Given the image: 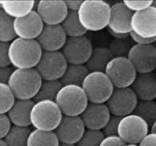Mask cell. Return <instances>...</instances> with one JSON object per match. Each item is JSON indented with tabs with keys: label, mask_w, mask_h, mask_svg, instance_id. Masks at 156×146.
Here are the masks:
<instances>
[{
	"label": "cell",
	"mask_w": 156,
	"mask_h": 146,
	"mask_svg": "<svg viewBox=\"0 0 156 146\" xmlns=\"http://www.w3.org/2000/svg\"><path fill=\"white\" fill-rule=\"evenodd\" d=\"M14 68L11 65L0 68V83L8 85Z\"/></svg>",
	"instance_id": "39"
},
{
	"label": "cell",
	"mask_w": 156,
	"mask_h": 146,
	"mask_svg": "<svg viewBox=\"0 0 156 146\" xmlns=\"http://www.w3.org/2000/svg\"><path fill=\"white\" fill-rule=\"evenodd\" d=\"M35 1H0V9L13 20L25 16L35 10Z\"/></svg>",
	"instance_id": "22"
},
{
	"label": "cell",
	"mask_w": 156,
	"mask_h": 146,
	"mask_svg": "<svg viewBox=\"0 0 156 146\" xmlns=\"http://www.w3.org/2000/svg\"><path fill=\"white\" fill-rule=\"evenodd\" d=\"M62 86L63 85L60 80H42L39 91L34 97V101H55V97Z\"/></svg>",
	"instance_id": "28"
},
{
	"label": "cell",
	"mask_w": 156,
	"mask_h": 146,
	"mask_svg": "<svg viewBox=\"0 0 156 146\" xmlns=\"http://www.w3.org/2000/svg\"><path fill=\"white\" fill-rule=\"evenodd\" d=\"M83 1H65L68 11L78 12Z\"/></svg>",
	"instance_id": "41"
},
{
	"label": "cell",
	"mask_w": 156,
	"mask_h": 146,
	"mask_svg": "<svg viewBox=\"0 0 156 146\" xmlns=\"http://www.w3.org/2000/svg\"><path fill=\"white\" fill-rule=\"evenodd\" d=\"M9 43L0 42V68L10 66V60L8 57Z\"/></svg>",
	"instance_id": "37"
},
{
	"label": "cell",
	"mask_w": 156,
	"mask_h": 146,
	"mask_svg": "<svg viewBox=\"0 0 156 146\" xmlns=\"http://www.w3.org/2000/svg\"><path fill=\"white\" fill-rule=\"evenodd\" d=\"M112 58L113 57L108 48H93L90 57L85 65L90 72H105L106 67Z\"/></svg>",
	"instance_id": "23"
},
{
	"label": "cell",
	"mask_w": 156,
	"mask_h": 146,
	"mask_svg": "<svg viewBox=\"0 0 156 146\" xmlns=\"http://www.w3.org/2000/svg\"><path fill=\"white\" fill-rule=\"evenodd\" d=\"M35 10L44 25H61L68 13L65 1H38Z\"/></svg>",
	"instance_id": "16"
},
{
	"label": "cell",
	"mask_w": 156,
	"mask_h": 146,
	"mask_svg": "<svg viewBox=\"0 0 156 146\" xmlns=\"http://www.w3.org/2000/svg\"><path fill=\"white\" fill-rule=\"evenodd\" d=\"M131 32L146 39H156V8L150 6L133 13Z\"/></svg>",
	"instance_id": "14"
},
{
	"label": "cell",
	"mask_w": 156,
	"mask_h": 146,
	"mask_svg": "<svg viewBox=\"0 0 156 146\" xmlns=\"http://www.w3.org/2000/svg\"><path fill=\"white\" fill-rule=\"evenodd\" d=\"M151 6L154 7V8H156V1H152V5H151Z\"/></svg>",
	"instance_id": "46"
},
{
	"label": "cell",
	"mask_w": 156,
	"mask_h": 146,
	"mask_svg": "<svg viewBox=\"0 0 156 146\" xmlns=\"http://www.w3.org/2000/svg\"><path fill=\"white\" fill-rule=\"evenodd\" d=\"M133 13L123 2H115L110 7L108 31L114 39L128 37L131 33V20Z\"/></svg>",
	"instance_id": "11"
},
{
	"label": "cell",
	"mask_w": 156,
	"mask_h": 146,
	"mask_svg": "<svg viewBox=\"0 0 156 146\" xmlns=\"http://www.w3.org/2000/svg\"><path fill=\"white\" fill-rule=\"evenodd\" d=\"M93 50V44L85 36L67 38L61 52L67 63L70 65H85Z\"/></svg>",
	"instance_id": "10"
},
{
	"label": "cell",
	"mask_w": 156,
	"mask_h": 146,
	"mask_svg": "<svg viewBox=\"0 0 156 146\" xmlns=\"http://www.w3.org/2000/svg\"><path fill=\"white\" fill-rule=\"evenodd\" d=\"M150 131L152 132H155L156 133V122L155 123H154L152 126L150 127Z\"/></svg>",
	"instance_id": "42"
},
{
	"label": "cell",
	"mask_w": 156,
	"mask_h": 146,
	"mask_svg": "<svg viewBox=\"0 0 156 146\" xmlns=\"http://www.w3.org/2000/svg\"><path fill=\"white\" fill-rule=\"evenodd\" d=\"M60 142L54 131L34 129L27 139V146H58Z\"/></svg>",
	"instance_id": "25"
},
{
	"label": "cell",
	"mask_w": 156,
	"mask_h": 146,
	"mask_svg": "<svg viewBox=\"0 0 156 146\" xmlns=\"http://www.w3.org/2000/svg\"><path fill=\"white\" fill-rule=\"evenodd\" d=\"M133 114L141 116L151 127L156 122V101L138 100Z\"/></svg>",
	"instance_id": "29"
},
{
	"label": "cell",
	"mask_w": 156,
	"mask_h": 146,
	"mask_svg": "<svg viewBox=\"0 0 156 146\" xmlns=\"http://www.w3.org/2000/svg\"><path fill=\"white\" fill-rule=\"evenodd\" d=\"M154 45H155V46L156 47V41H155V44H154Z\"/></svg>",
	"instance_id": "47"
},
{
	"label": "cell",
	"mask_w": 156,
	"mask_h": 146,
	"mask_svg": "<svg viewBox=\"0 0 156 146\" xmlns=\"http://www.w3.org/2000/svg\"><path fill=\"white\" fill-rule=\"evenodd\" d=\"M16 99L8 85L0 83V114H7Z\"/></svg>",
	"instance_id": "33"
},
{
	"label": "cell",
	"mask_w": 156,
	"mask_h": 146,
	"mask_svg": "<svg viewBox=\"0 0 156 146\" xmlns=\"http://www.w3.org/2000/svg\"><path fill=\"white\" fill-rule=\"evenodd\" d=\"M131 88L136 94L138 100H155V72L138 74Z\"/></svg>",
	"instance_id": "20"
},
{
	"label": "cell",
	"mask_w": 156,
	"mask_h": 146,
	"mask_svg": "<svg viewBox=\"0 0 156 146\" xmlns=\"http://www.w3.org/2000/svg\"><path fill=\"white\" fill-rule=\"evenodd\" d=\"M68 63L61 51H43L35 69L42 80H60Z\"/></svg>",
	"instance_id": "9"
},
{
	"label": "cell",
	"mask_w": 156,
	"mask_h": 146,
	"mask_svg": "<svg viewBox=\"0 0 156 146\" xmlns=\"http://www.w3.org/2000/svg\"><path fill=\"white\" fill-rule=\"evenodd\" d=\"M58 146H77L74 144H65V143H60V145Z\"/></svg>",
	"instance_id": "44"
},
{
	"label": "cell",
	"mask_w": 156,
	"mask_h": 146,
	"mask_svg": "<svg viewBox=\"0 0 156 146\" xmlns=\"http://www.w3.org/2000/svg\"><path fill=\"white\" fill-rule=\"evenodd\" d=\"M81 87L92 103H106L115 89L105 72H90Z\"/></svg>",
	"instance_id": "6"
},
{
	"label": "cell",
	"mask_w": 156,
	"mask_h": 146,
	"mask_svg": "<svg viewBox=\"0 0 156 146\" xmlns=\"http://www.w3.org/2000/svg\"><path fill=\"white\" fill-rule=\"evenodd\" d=\"M127 58L138 74L153 73L156 71V47L154 44H133Z\"/></svg>",
	"instance_id": "13"
},
{
	"label": "cell",
	"mask_w": 156,
	"mask_h": 146,
	"mask_svg": "<svg viewBox=\"0 0 156 146\" xmlns=\"http://www.w3.org/2000/svg\"><path fill=\"white\" fill-rule=\"evenodd\" d=\"M155 74H156V71H155Z\"/></svg>",
	"instance_id": "48"
},
{
	"label": "cell",
	"mask_w": 156,
	"mask_h": 146,
	"mask_svg": "<svg viewBox=\"0 0 156 146\" xmlns=\"http://www.w3.org/2000/svg\"><path fill=\"white\" fill-rule=\"evenodd\" d=\"M155 101H156V100H155Z\"/></svg>",
	"instance_id": "50"
},
{
	"label": "cell",
	"mask_w": 156,
	"mask_h": 146,
	"mask_svg": "<svg viewBox=\"0 0 156 146\" xmlns=\"http://www.w3.org/2000/svg\"><path fill=\"white\" fill-rule=\"evenodd\" d=\"M42 82L35 68L14 69L8 86L16 100H34Z\"/></svg>",
	"instance_id": "3"
},
{
	"label": "cell",
	"mask_w": 156,
	"mask_h": 146,
	"mask_svg": "<svg viewBox=\"0 0 156 146\" xmlns=\"http://www.w3.org/2000/svg\"><path fill=\"white\" fill-rule=\"evenodd\" d=\"M44 25L35 10L25 16L13 20V29L16 38L27 40H36Z\"/></svg>",
	"instance_id": "17"
},
{
	"label": "cell",
	"mask_w": 156,
	"mask_h": 146,
	"mask_svg": "<svg viewBox=\"0 0 156 146\" xmlns=\"http://www.w3.org/2000/svg\"><path fill=\"white\" fill-rule=\"evenodd\" d=\"M111 5L103 0L83 1L78 10L79 22L87 32H98L107 27Z\"/></svg>",
	"instance_id": "1"
},
{
	"label": "cell",
	"mask_w": 156,
	"mask_h": 146,
	"mask_svg": "<svg viewBox=\"0 0 156 146\" xmlns=\"http://www.w3.org/2000/svg\"><path fill=\"white\" fill-rule=\"evenodd\" d=\"M43 51L36 40L16 38L9 43L8 57L14 69L35 68Z\"/></svg>",
	"instance_id": "2"
},
{
	"label": "cell",
	"mask_w": 156,
	"mask_h": 146,
	"mask_svg": "<svg viewBox=\"0 0 156 146\" xmlns=\"http://www.w3.org/2000/svg\"><path fill=\"white\" fill-rule=\"evenodd\" d=\"M125 6L133 13L141 11V10L150 8L152 5V0H145V1H124Z\"/></svg>",
	"instance_id": "35"
},
{
	"label": "cell",
	"mask_w": 156,
	"mask_h": 146,
	"mask_svg": "<svg viewBox=\"0 0 156 146\" xmlns=\"http://www.w3.org/2000/svg\"><path fill=\"white\" fill-rule=\"evenodd\" d=\"M125 146H140L139 144H126Z\"/></svg>",
	"instance_id": "45"
},
{
	"label": "cell",
	"mask_w": 156,
	"mask_h": 146,
	"mask_svg": "<svg viewBox=\"0 0 156 146\" xmlns=\"http://www.w3.org/2000/svg\"><path fill=\"white\" fill-rule=\"evenodd\" d=\"M13 20L0 9V42L10 43L16 38L13 29Z\"/></svg>",
	"instance_id": "30"
},
{
	"label": "cell",
	"mask_w": 156,
	"mask_h": 146,
	"mask_svg": "<svg viewBox=\"0 0 156 146\" xmlns=\"http://www.w3.org/2000/svg\"><path fill=\"white\" fill-rule=\"evenodd\" d=\"M129 36L121 39H114L108 47L113 57H127L129 50L133 46Z\"/></svg>",
	"instance_id": "31"
},
{
	"label": "cell",
	"mask_w": 156,
	"mask_h": 146,
	"mask_svg": "<svg viewBox=\"0 0 156 146\" xmlns=\"http://www.w3.org/2000/svg\"><path fill=\"white\" fill-rule=\"evenodd\" d=\"M126 143L118 134L105 136L102 140V146H125Z\"/></svg>",
	"instance_id": "36"
},
{
	"label": "cell",
	"mask_w": 156,
	"mask_h": 146,
	"mask_svg": "<svg viewBox=\"0 0 156 146\" xmlns=\"http://www.w3.org/2000/svg\"><path fill=\"white\" fill-rule=\"evenodd\" d=\"M67 38L85 36L87 31L81 25L77 12L68 11L67 16L61 24Z\"/></svg>",
	"instance_id": "26"
},
{
	"label": "cell",
	"mask_w": 156,
	"mask_h": 146,
	"mask_svg": "<svg viewBox=\"0 0 156 146\" xmlns=\"http://www.w3.org/2000/svg\"><path fill=\"white\" fill-rule=\"evenodd\" d=\"M11 123L7 114H0V139H4L9 131Z\"/></svg>",
	"instance_id": "38"
},
{
	"label": "cell",
	"mask_w": 156,
	"mask_h": 146,
	"mask_svg": "<svg viewBox=\"0 0 156 146\" xmlns=\"http://www.w3.org/2000/svg\"><path fill=\"white\" fill-rule=\"evenodd\" d=\"M55 102L63 116H81L89 104L87 97L82 87L62 86L57 93Z\"/></svg>",
	"instance_id": "5"
},
{
	"label": "cell",
	"mask_w": 156,
	"mask_h": 146,
	"mask_svg": "<svg viewBox=\"0 0 156 146\" xmlns=\"http://www.w3.org/2000/svg\"><path fill=\"white\" fill-rule=\"evenodd\" d=\"M31 131L30 127L12 126L4 140L8 146H27V139Z\"/></svg>",
	"instance_id": "27"
},
{
	"label": "cell",
	"mask_w": 156,
	"mask_h": 146,
	"mask_svg": "<svg viewBox=\"0 0 156 146\" xmlns=\"http://www.w3.org/2000/svg\"><path fill=\"white\" fill-rule=\"evenodd\" d=\"M121 117L111 115L108 122L103 129L101 130L105 136H111V135L118 134V128H119V122H120Z\"/></svg>",
	"instance_id": "34"
},
{
	"label": "cell",
	"mask_w": 156,
	"mask_h": 146,
	"mask_svg": "<svg viewBox=\"0 0 156 146\" xmlns=\"http://www.w3.org/2000/svg\"><path fill=\"white\" fill-rule=\"evenodd\" d=\"M86 130L80 116H63L54 132L60 143L76 145Z\"/></svg>",
	"instance_id": "15"
},
{
	"label": "cell",
	"mask_w": 156,
	"mask_h": 146,
	"mask_svg": "<svg viewBox=\"0 0 156 146\" xmlns=\"http://www.w3.org/2000/svg\"><path fill=\"white\" fill-rule=\"evenodd\" d=\"M80 116L86 129L101 131L110 118L111 114L106 103L89 102Z\"/></svg>",
	"instance_id": "19"
},
{
	"label": "cell",
	"mask_w": 156,
	"mask_h": 146,
	"mask_svg": "<svg viewBox=\"0 0 156 146\" xmlns=\"http://www.w3.org/2000/svg\"><path fill=\"white\" fill-rule=\"evenodd\" d=\"M62 116L63 114L55 101H37L34 102L31 109L30 126L39 131H54Z\"/></svg>",
	"instance_id": "4"
},
{
	"label": "cell",
	"mask_w": 156,
	"mask_h": 146,
	"mask_svg": "<svg viewBox=\"0 0 156 146\" xmlns=\"http://www.w3.org/2000/svg\"><path fill=\"white\" fill-rule=\"evenodd\" d=\"M138 99L132 88H115L106 105L111 115L124 117L133 114L138 104Z\"/></svg>",
	"instance_id": "12"
},
{
	"label": "cell",
	"mask_w": 156,
	"mask_h": 146,
	"mask_svg": "<svg viewBox=\"0 0 156 146\" xmlns=\"http://www.w3.org/2000/svg\"><path fill=\"white\" fill-rule=\"evenodd\" d=\"M34 100H16L7 115L12 126L30 127V112Z\"/></svg>",
	"instance_id": "21"
},
{
	"label": "cell",
	"mask_w": 156,
	"mask_h": 146,
	"mask_svg": "<svg viewBox=\"0 0 156 146\" xmlns=\"http://www.w3.org/2000/svg\"><path fill=\"white\" fill-rule=\"evenodd\" d=\"M90 71L85 65H70L68 64L67 68L61 78L60 81L63 86H81Z\"/></svg>",
	"instance_id": "24"
},
{
	"label": "cell",
	"mask_w": 156,
	"mask_h": 146,
	"mask_svg": "<svg viewBox=\"0 0 156 146\" xmlns=\"http://www.w3.org/2000/svg\"><path fill=\"white\" fill-rule=\"evenodd\" d=\"M105 73L115 88H130L138 75L127 57H113L106 67Z\"/></svg>",
	"instance_id": "7"
},
{
	"label": "cell",
	"mask_w": 156,
	"mask_h": 146,
	"mask_svg": "<svg viewBox=\"0 0 156 146\" xmlns=\"http://www.w3.org/2000/svg\"><path fill=\"white\" fill-rule=\"evenodd\" d=\"M105 134L102 131L86 129L81 138L76 144L77 146H99Z\"/></svg>",
	"instance_id": "32"
},
{
	"label": "cell",
	"mask_w": 156,
	"mask_h": 146,
	"mask_svg": "<svg viewBox=\"0 0 156 146\" xmlns=\"http://www.w3.org/2000/svg\"><path fill=\"white\" fill-rule=\"evenodd\" d=\"M67 39V36L61 25H44L36 41L42 51L55 52L62 50Z\"/></svg>",
	"instance_id": "18"
},
{
	"label": "cell",
	"mask_w": 156,
	"mask_h": 146,
	"mask_svg": "<svg viewBox=\"0 0 156 146\" xmlns=\"http://www.w3.org/2000/svg\"><path fill=\"white\" fill-rule=\"evenodd\" d=\"M0 146H8L4 139H0Z\"/></svg>",
	"instance_id": "43"
},
{
	"label": "cell",
	"mask_w": 156,
	"mask_h": 146,
	"mask_svg": "<svg viewBox=\"0 0 156 146\" xmlns=\"http://www.w3.org/2000/svg\"><path fill=\"white\" fill-rule=\"evenodd\" d=\"M99 146H102V145H99Z\"/></svg>",
	"instance_id": "49"
},
{
	"label": "cell",
	"mask_w": 156,
	"mask_h": 146,
	"mask_svg": "<svg viewBox=\"0 0 156 146\" xmlns=\"http://www.w3.org/2000/svg\"><path fill=\"white\" fill-rule=\"evenodd\" d=\"M140 146H156V133L150 131L139 143Z\"/></svg>",
	"instance_id": "40"
},
{
	"label": "cell",
	"mask_w": 156,
	"mask_h": 146,
	"mask_svg": "<svg viewBox=\"0 0 156 146\" xmlns=\"http://www.w3.org/2000/svg\"><path fill=\"white\" fill-rule=\"evenodd\" d=\"M150 131L148 123L141 116L133 113L121 118L118 135L126 144H139Z\"/></svg>",
	"instance_id": "8"
}]
</instances>
